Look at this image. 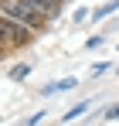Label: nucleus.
Wrapping results in <instances>:
<instances>
[{
  "mask_svg": "<svg viewBox=\"0 0 119 126\" xmlns=\"http://www.w3.org/2000/svg\"><path fill=\"white\" fill-rule=\"evenodd\" d=\"M3 17H10V21L24 24L27 31H34V34H41L44 27H48V21L51 17H44L34 3H27V0H3Z\"/></svg>",
  "mask_w": 119,
  "mask_h": 126,
  "instance_id": "obj_1",
  "label": "nucleus"
},
{
  "mask_svg": "<svg viewBox=\"0 0 119 126\" xmlns=\"http://www.w3.org/2000/svg\"><path fill=\"white\" fill-rule=\"evenodd\" d=\"M0 38H3V48L10 51V48H24V44H31L38 34H34V31H27L24 24L10 21V17H0Z\"/></svg>",
  "mask_w": 119,
  "mask_h": 126,
  "instance_id": "obj_2",
  "label": "nucleus"
},
{
  "mask_svg": "<svg viewBox=\"0 0 119 126\" xmlns=\"http://www.w3.org/2000/svg\"><path fill=\"white\" fill-rule=\"evenodd\" d=\"M27 3H34L44 17H58L61 14V7H65V0H27Z\"/></svg>",
  "mask_w": 119,
  "mask_h": 126,
  "instance_id": "obj_3",
  "label": "nucleus"
},
{
  "mask_svg": "<svg viewBox=\"0 0 119 126\" xmlns=\"http://www.w3.org/2000/svg\"><path fill=\"white\" fill-rule=\"evenodd\" d=\"M85 109H89V102H78L75 109H68V112H65V123H68V119H75V116H82Z\"/></svg>",
  "mask_w": 119,
  "mask_h": 126,
  "instance_id": "obj_4",
  "label": "nucleus"
},
{
  "mask_svg": "<svg viewBox=\"0 0 119 126\" xmlns=\"http://www.w3.org/2000/svg\"><path fill=\"white\" fill-rule=\"evenodd\" d=\"M27 72H31L27 65H14V68H10V75H14V79H27Z\"/></svg>",
  "mask_w": 119,
  "mask_h": 126,
  "instance_id": "obj_5",
  "label": "nucleus"
}]
</instances>
